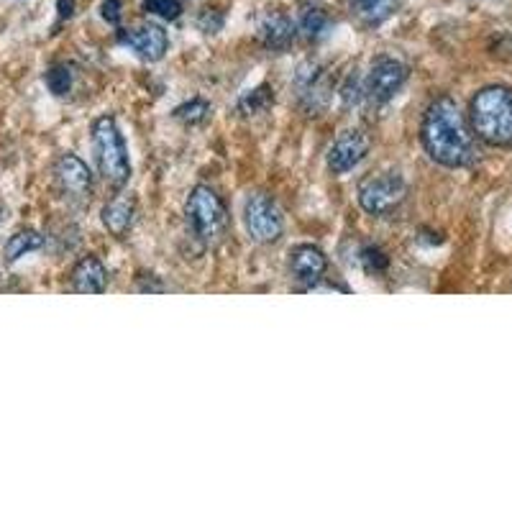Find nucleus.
Segmentation results:
<instances>
[{
    "instance_id": "nucleus-1",
    "label": "nucleus",
    "mask_w": 512,
    "mask_h": 512,
    "mask_svg": "<svg viewBox=\"0 0 512 512\" xmlns=\"http://www.w3.org/2000/svg\"><path fill=\"white\" fill-rule=\"evenodd\" d=\"M420 139H423L428 157L448 169L469 167L477 159L472 126L466 123L456 100L448 98V95H438L428 105L423 126H420Z\"/></svg>"
},
{
    "instance_id": "nucleus-2",
    "label": "nucleus",
    "mask_w": 512,
    "mask_h": 512,
    "mask_svg": "<svg viewBox=\"0 0 512 512\" xmlns=\"http://www.w3.org/2000/svg\"><path fill=\"white\" fill-rule=\"evenodd\" d=\"M469 126L484 144L512 146V88L487 85L479 90L469 103Z\"/></svg>"
},
{
    "instance_id": "nucleus-3",
    "label": "nucleus",
    "mask_w": 512,
    "mask_h": 512,
    "mask_svg": "<svg viewBox=\"0 0 512 512\" xmlns=\"http://www.w3.org/2000/svg\"><path fill=\"white\" fill-rule=\"evenodd\" d=\"M93 146L105 182L113 187L126 185L131 180V159H128L126 139H123L116 118L100 116L93 123Z\"/></svg>"
},
{
    "instance_id": "nucleus-4",
    "label": "nucleus",
    "mask_w": 512,
    "mask_h": 512,
    "mask_svg": "<svg viewBox=\"0 0 512 512\" xmlns=\"http://www.w3.org/2000/svg\"><path fill=\"white\" fill-rule=\"evenodd\" d=\"M187 221H190L198 239H203L205 244H213L226 233L228 210L216 190L198 185L192 187L190 198H187Z\"/></svg>"
},
{
    "instance_id": "nucleus-5",
    "label": "nucleus",
    "mask_w": 512,
    "mask_h": 512,
    "mask_svg": "<svg viewBox=\"0 0 512 512\" xmlns=\"http://www.w3.org/2000/svg\"><path fill=\"white\" fill-rule=\"evenodd\" d=\"M405 198H408V185L395 172H379L359 182V205L369 216H390L405 203Z\"/></svg>"
},
{
    "instance_id": "nucleus-6",
    "label": "nucleus",
    "mask_w": 512,
    "mask_h": 512,
    "mask_svg": "<svg viewBox=\"0 0 512 512\" xmlns=\"http://www.w3.org/2000/svg\"><path fill=\"white\" fill-rule=\"evenodd\" d=\"M244 223L256 244H274L285 233V221H282L280 208H277V203L269 198L267 192H256V195L246 200Z\"/></svg>"
},
{
    "instance_id": "nucleus-7",
    "label": "nucleus",
    "mask_w": 512,
    "mask_h": 512,
    "mask_svg": "<svg viewBox=\"0 0 512 512\" xmlns=\"http://www.w3.org/2000/svg\"><path fill=\"white\" fill-rule=\"evenodd\" d=\"M410 70L400 59L395 57H379L372 64L367 80H364V95H367L372 103L384 105L390 103L397 93L402 90V85L408 82Z\"/></svg>"
},
{
    "instance_id": "nucleus-8",
    "label": "nucleus",
    "mask_w": 512,
    "mask_h": 512,
    "mask_svg": "<svg viewBox=\"0 0 512 512\" xmlns=\"http://www.w3.org/2000/svg\"><path fill=\"white\" fill-rule=\"evenodd\" d=\"M54 180H57L59 190L64 195H70L72 200L88 203L93 195V172L80 157L75 154H62L54 164Z\"/></svg>"
},
{
    "instance_id": "nucleus-9",
    "label": "nucleus",
    "mask_w": 512,
    "mask_h": 512,
    "mask_svg": "<svg viewBox=\"0 0 512 512\" xmlns=\"http://www.w3.org/2000/svg\"><path fill=\"white\" fill-rule=\"evenodd\" d=\"M372 139L364 131H344L328 149V169L333 175H346L367 159Z\"/></svg>"
},
{
    "instance_id": "nucleus-10",
    "label": "nucleus",
    "mask_w": 512,
    "mask_h": 512,
    "mask_svg": "<svg viewBox=\"0 0 512 512\" xmlns=\"http://www.w3.org/2000/svg\"><path fill=\"white\" fill-rule=\"evenodd\" d=\"M328 256L313 244H300L290 251V272L292 280L300 282L303 290H315L320 280L326 277Z\"/></svg>"
},
{
    "instance_id": "nucleus-11",
    "label": "nucleus",
    "mask_w": 512,
    "mask_h": 512,
    "mask_svg": "<svg viewBox=\"0 0 512 512\" xmlns=\"http://www.w3.org/2000/svg\"><path fill=\"white\" fill-rule=\"evenodd\" d=\"M118 44L128 47L131 52L139 54L146 62H159L167 54L169 39L167 31L157 24H146L139 29H123L118 31Z\"/></svg>"
},
{
    "instance_id": "nucleus-12",
    "label": "nucleus",
    "mask_w": 512,
    "mask_h": 512,
    "mask_svg": "<svg viewBox=\"0 0 512 512\" xmlns=\"http://www.w3.org/2000/svg\"><path fill=\"white\" fill-rule=\"evenodd\" d=\"M72 290L80 295H100L108 287V269L103 267L98 256H82L70 274Z\"/></svg>"
},
{
    "instance_id": "nucleus-13",
    "label": "nucleus",
    "mask_w": 512,
    "mask_h": 512,
    "mask_svg": "<svg viewBox=\"0 0 512 512\" xmlns=\"http://www.w3.org/2000/svg\"><path fill=\"white\" fill-rule=\"evenodd\" d=\"M295 24H292V18L285 16L280 11H272L259 26V39L267 49H274V52H282L295 41Z\"/></svg>"
},
{
    "instance_id": "nucleus-14",
    "label": "nucleus",
    "mask_w": 512,
    "mask_h": 512,
    "mask_svg": "<svg viewBox=\"0 0 512 512\" xmlns=\"http://www.w3.org/2000/svg\"><path fill=\"white\" fill-rule=\"evenodd\" d=\"M349 8L361 26L374 29L395 16L400 0H349Z\"/></svg>"
},
{
    "instance_id": "nucleus-15",
    "label": "nucleus",
    "mask_w": 512,
    "mask_h": 512,
    "mask_svg": "<svg viewBox=\"0 0 512 512\" xmlns=\"http://www.w3.org/2000/svg\"><path fill=\"white\" fill-rule=\"evenodd\" d=\"M134 213L136 203L128 195H118L111 203L103 208V226L116 236V239H123L131 226H134Z\"/></svg>"
},
{
    "instance_id": "nucleus-16",
    "label": "nucleus",
    "mask_w": 512,
    "mask_h": 512,
    "mask_svg": "<svg viewBox=\"0 0 512 512\" xmlns=\"http://www.w3.org/2000/svg\"><path fill=\"white\" fill-rule=\"evenodd\" d=\"M41 246H44V236H41L39 231H31V228H26V231L13 233L11 239L6 241L3 256H6L8 264H13V262H18L21 256L31 254V251H39Z\"/></svg>"
},
{
    "instance_id": "nucleus-17",
    "label": "nucleus",
    "mask_w": 512,
    "mask_h": 512,
    "mask_svg": "<svg viewBox=\"0 0 512 512\" xmlns=\"http://www.w3.org/2000/svg\"><path fill=\"white\" fill-rule=\"evenodd\" d=\"M274 103V93L269 85H259V88L249 90V93L241 95L239 100V111L244 116H256V113H264L269 105Z\"/></svg>"
},
{
    "instance_id": "nucleus-18",
    "label": "nucleus",
    "mask_w": 512,
    "mask_h": 512,
    "mask_svg": "<svg viewBox=\"0 0 512 512\" xmlns=\"http://www.w3.org/2000/svg\"><path fill=\"white\" fill-rule=\"evenodd\" d=\"M326 26H328V13L318 6H308L303 11V16H300V31H303L308 39H315V36L323 34Z\"/></svg>"
},
{
    "instance_id": "nucleus-19",
    "label": "nucleus",
    "mask_w": 512,
    "mask_h": 512,
    "mask_svg": "<svg viewBox=\"0 0 512 512\" xmlns=\"http://www.w3.org/2000/svg\"><path fill=\"white\" fill-rule=\"evenodd\" d=\"M208 116H210V103L203 98H195V100H190V103H182L180 108L175 111L177 121L187 123V126H198V123H203Z\"/></svg>"
},
{
    "instance_id": "nucleus-20",
    "label": "nucleus",
    "mask_w": 512,
    "mask_h": 512,
    "mask_svg": "<svg viewBox=\"0 0 512 512\" xmlns=\"http://www.w3.org/2000/svg\"><path fill=\"white\" fill-rule=\"evenodd\" d=\"M47 88L52 90V95L62 98L72 90V70L67 64H57L52 70L47 72Z\"/></svg>"
},
{
    "instance_id": "nucleus-21",
    "label": "nucleus",
    "mask_w": 512,
    "mask_h": 512,
    "mask_svg": "<svg viewBox=\"0 0 512 512\" xmlns=\"http://www.w3.org/2000/svg\"><path fill=\"white\" fill-rule=\"evenodd\" d=\"M359 262H361V267L367 269L369 274H379V272H384V269L390 267V256L384 254L379 246L369 244V246H364V249H361Z\"/></svg>"
},
{
    "instance_id": "nucleus-22",
    "label": "nucleus",
    "mask_w": 512,
    "mask_h": 512,
    "mask_svg": "<svg viewBox=\"0 0 512 512\" xmlns=\"http://www.w3.org/2000/svg\"><path fill=\"white\" fill-rule=\"evenodd\" d=\"M144 8L149 13H154V16L167 18V21H175L182 13V6L177 0H144Z\"/></svg>"
},
{
    "instance_id": "nucleus-23",
    "label": "nucleus",
    "mask_w": 512,
    "mask_h": 512,
    "mask_svg": "<svg viewBox=\"0 0 512 512\" xmlns=\"http://www.w3.org/2000/svg\"><path fill=\"white\" fill-rule=\"evenodd\" d=\"M361 95H364V85H361V82H356V77H349V82H346L344 88H341V98H344V103L356 105L361 100Z\"/></svg>"
},
{
    "instance_id": "nucleus-24",
    "label": "nucleus",
    "mask_w": 512,
    "mask_h": 512,
    "mask_svg": "<svg viewBox=\"0 0 512 512\" xmlns=\"http://www.w3.org/2000/svg\"><path fill=\"white\" fill-rule=\"evenodd\" d=\"M121 11H123L121 0H103V18L108 21V24L113 26L121 24Z\"/></svg>"
},
{
    "instance_id": "nucleus-25",
    "label": "nucleus",
    "mask_w": 512,
    "mask_h": 512,
    "mask_svg": "<svg viewBox=\"0 0 512 512\" xmlns=\"http://www.w3.org/2000/svg\"><path fill=\"white\" fill-rule=\"evenodd\" d=\"M223 26V16L216 11H205L203 16H200V29L205 31V34H216L218 29Z\"/></svg>"
},
{
    "instance_id": "nucleus-26",
    "label": "nucleus",
    "mask_w": 512,
    "mask_h": 512,
    "mask_svg": "<svg viewBox=\"0 0 512 512\" xmlns=\"http://www.w3.org/2000/svg\"><path fill=\"white\" fill-rule=\"evenodd\" d=\"M59 18H70L75 13V0H57Z\"/></svg>"
},
{
    "instance_id": "nucleus-27",
    "label": "nucleus",
    "mask_w": 512,
    "mask_h": 512,
    "mask_svg": "<svg viewBox=\"0 0 512 512\" xmlns=\"http://www.w3.org/2000/svg\"><path fill=\"white\" fill-rule=\"evenodd\" d=\"M139 290H141V292H164V290H167V287H164V285H159V282H157V277H152V280L141 282V285H139Z\"/></svg>"
}]
</instances>
